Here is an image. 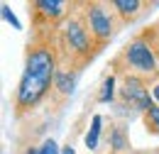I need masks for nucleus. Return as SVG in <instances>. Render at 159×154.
Segmentation results:
<instances>
[{"mask_svg": "<svg viewBox=\"0 0 159 154\" xmlns=\"http://www.w3.org/2000/svg\"><path fill=\"white\" fill-rule=\"evenodd\" d=\"M61 39H64V44L69 47V52L74 57H83V59L93 52V44H96V39L91 34L83 15H71L69 20H64V25H61Z\"/></svg>", "mask_w": 159, "mask_h": 154, "instance_id": "f257e3e1", "label": "nucleus"}, {"mask_svg": "<svg viewBox=\"0 0 159 154\" xmlns=\"http://www.w3.org/2000/svg\"><path fill=\"white\" fill-rule=\"evenodd\" d=\"M122 59L125 64L132 69L135 76H152L159 71V61L154 57V49L147 39H132L125 52H122Z\"/></svg>", "mask_w": 159, "mask_h": 154, "instance_id": "f03ea898", "label": "nucleus"}, {"mask_svg": "<svg viewBox=\"0 0 159 154\" xmlns=\"http://www.w3.org/2000/svg\"><path fill=\"white\" fill-rule=\"evenodd\" d=\"M25 74L34 78H42L47 83L54 86V76H57V57L47 44H37L27 52V61H25Z\"/></svg>", "mask_w": 159, "mask_h": 154, "instance_id": "7ed1b4c3", "label": "nucleus"}, {"mask_svg": "<svg viewBox=\"0 0 159 154\" xmlns=\"http://www.w3.org/2000/svg\"><path fill=\"white\" fill-rule=\"evenodd\" d=\"M83 17H86V25L96 39V44H105L113 37V15H110L108 5H103V2L83 5Z\"/></svg>", "mask_w": 159, "mask_h": 154, "instance_id": "20e7f679", "label": "nucleus"}, {"mask_svg": "<svg viewBox=\"0 0 159 154\" xmlns=\"http://www.w3.org/2000/svg\"><path fill=\"white\" fill-rule=\"evenodd\" d=\"M52 83L42 81V78H34L30 74H22L20 86H17V93H15V105L17 110H27V108H34L42 98L47 96Z\"/></svg>", "mask_w": 159, "mask_h": 154, "instance_id": "39448f33", "label": "nucleus"}, {"mask_svg": "<svg viewBox=\"0 0 159 154\" xmlns=\"http://www.w3.org/2000/svg\"><path fill=\"white\" fill-rule=\"evenodd\" d=\"M120 93H122V98H125V103H127V105H132L135 110L147 113V110L154 105V103H152V98H149V93H147V88H144L142 76H135V74L125 76V83H122Z\"/></svg>", "mask_w": 159, "mask_h": 154, "instance_id": "423d86ee", "label": "nucleus"}, {"mask_svg": "<svg viewBox=\"0 0 159 154\" xmlns=\"http://www.w3.org/2000/svg\"><path fill=\"white\" fill-rule=\"evenodd\" d=\"M32 7L47 20H61L66 15V7L69 5L61 2V0H37V2H32Z\"/></svg>", "mask_w": 159, "mask_h": 154, "instance_id": "0eeeda50", "label": "nucleus"}, {"mask_svg": "<svg viewBox=\"0 0 159 154\" xmlns=\"http://www.w3.org/2000/svg\"><path fill=\"white\" fill-rule=\"evenodd\" d=\"M76 71H69V69H59L57 71V76H54V86L52 88H57V93L61 96H71L74 93V88H76Z\"/></svg>", "mask_w": 159, "mask_h": 154, "instance_id": "6e6552de", "label": "nucleus"}, {"mask_svg": "<svg viewBox=\"0 0 159 154\" xmlns=\"http://www.w3.org/2000/svg\"><path fill=\"white\" fill-rule=\"evenodd\" d=\"M110 7H113L122 20H132V17H137V15H139L142 2H139V0H113Z\"/></svg>", "mask_w": 159, "mask_h": 154, "instance_id": "1a4fd4ad", "label": "nucleus"}, {"mask_svg": "<svg viewBox=\"0 0 159 154\" xmlns=\"http://www.w3.org/2000/svg\"><path fill=\"white\" fill-rule=\"evenodd\" d=\"M100 130H103V117H100V115H93L91 127H88V132H86V147H88V149H96V147H98Z\"/></svg>", "mask_w": 159, "mask_h": 154, "instance_id": "9d476101", "label": "nucleus"}, {"mask_svg": "<svg viewBox=\"0 0 159 154\" xmlns=\"http://www.w3.org/2000/svg\"><path fill=\"white\" fill-rule=\"evenodd\" d=\"M110 144H113L115 152H125V149L130 147V142H127V132H125L122 127H113V130H110Z\"/></svg>", "mask_w": 159, "mask_h": 154, "instance_id": "9b49d317", "label": "nucleus"}, {"mask_svg": "<svg viewBox=\"0 0 159 154\" xmlns=\"http://www.w3.org/2000/svg\"><path fill=\"white\" fill-rule=\"evenodd\" d=\"M113 96H115V78L108 76L105 81H103V88H100V93H98V100L100 103H110Z\"/></svg>", "mask_w": 159, "mask_h": 154, "instance_id": "f8f14e48", "label": "nucleus"}, {"mask_svg": "<svg viewBox=\"0 0 159 154\" xmlns=\"http://www.w3.org/2000/svg\"><path fill=\"white\" fill-rule=\"evenodd\" d=\"M144 120H147V125H149L154 132H159V105H152V108L144 113Z\"/></svg>", "mask_w": 159, "mask_h": 154, "instance_id": "ddd939ff", "label": "nucleus"}, {"mask_svg": "<svg viewBox=\"0 0 159 154\" xmlns=\"http://www.w3.org/2000/svg\"><path fill=\"white\" fill-rule=\"evenodd\" d=\"M2 17L7 20V22H10L12 27H15V29H20V27H22V25H20V20H17L15 15H12V10H10V5H5V2H2Z\"/></svg>", "mask_w": 159, "mask_h": 154, "instance_id": "4468645a", "label": "nucleus"}, {"mask_svg": "<svg viewBox=\"0 0 159 154\" xmlns=\"http://www.w3.org/2000/svg\"><path fill=\"white\" fill-rule=\"evenodd\" d=\"M39 154H59V147H57V142L54 139H44L39 147Z\"/></svg>", "mask_w": 159, "mask_h": 154, "instance_id": "2eb2a0df", "label": "nucleus"}, {"mask_svg": "<svg viewBox=\"0 0 159 154\" xmlns=\"http://www.w3.org/2000/svg\"><path fill=\"white\" fill-rule=\"evenodd\" d=\"M152 96H154V100L159 103V83H154V86H152Z\"/></svg>", "mask_w": 159, "mask_h": 154, "instance_id": "dca6fc26", "label": "nucleus"}, {"mask_svg": "<svg viewBox=\"0 0 159 154\" xmlns=\"http://www.w3.org/2000/svg\"><path fill=\"white\" fill-rule=\"evenodd\" d=\"M61 154H76V152H74L71 147H64V149H61Z\"/></svg>", "mask_w": 159, "mask_h": 154, "instance_id": "f3484780", "label": "nucleus"}]
</instances>
